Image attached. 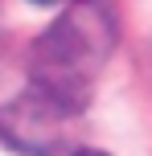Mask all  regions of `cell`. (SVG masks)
I'll return each mask as SVG.
<instances>
[{"label": "cell", "mask_w": 152, "mask_h": 156, "mask_svg": "<svg viewBox=\"0 0 152 156\" xmlns=\"http://www.w3.org/2000/svg\"><path fill=\"white\" fill-rule=\"evenodd\" d=\"M115 45V25L103 4L82 0L54 21L33 45V90L58 111H78L87 103V82Z\"/></svg>", "instance_id": "1"}, {"label": "cell", "mask_w": 152, "mask_h": 156, "mask_svg": "<svg viewBox=\"0 0 152 156\" xmlns=\"http://www.w3.org/2000/svg\"><path fill=\"white\" fill-rule=\"evenodd\" d=\"M33 4H41V8H54V4H70V0H33Z\"/></svg>", "instance_id": "4"}, {"label": "cell", "mask_w": 152, "mask_h": 156, "mask_svg": "<svg viewBox=\"0 0 152 156\" xmlns=\"http://www.w3.org/2000/svg\"><path fill=\"white\" fill-rule=\"evenodd\" d=\"M58 115L62 111L45 103L37 90L0 107V140L21 156H54L62 136H58Z\"/></svg>", "instance_id": "2"}, {"label": "cell", "mask_w": 152, "mask_h": 156, "mask_svg": "<svg viewBox=\"0 0 152 156\" xmlns=\"http://www.w3.org/2000/svg\"><path fill=\"white\" fill-rule=\"evenodd\" d=\"M74 156H107V152H103V148H78Z\"/></svg>", "instance_id": "3"}]
</instances>
